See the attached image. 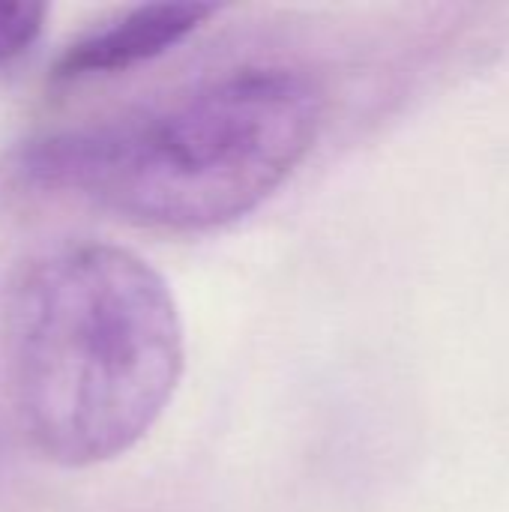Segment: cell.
<instances>
[{
  "instance_id": "obj_1",
  "label": "cell",
  "mask_w": 509,
  "mask_h": 512,
  "mask_svg": "<svg viewBox=\"0 0 509 512\" xmlns=\"http://www.w3.org/2000/svg\"><path fill=\"white\" fill-rule=\"evenodd\" d=\"M0 360L24 441L60 468H93L141 444L168 411L186 330L165 276L141 255L66 243L9 282Z\"/></svg>"
},
{
  "instance_id": "obj_2",
  "label": "cell",
  "mask_w": 509,
  "mask_h": 512,
  "mask_svg": "<svg viewBox=\"0 0 509 512\" xmlns=\"http://www.w3.org/2000/svg\"><path fill=\"white\" fill-rule=\"evenodd\" d=\"M324 96L288 66H243L120 117L45 132L6 180L144 228L210 231L258 210L318 141Z\"/></svg>"
},
{
  "instance_id": "obj_3",
  "label": "cell",
  "mask_w": 509,
  "mask_h": 512,
  "mask_svg": "<svg viewBox=\"0 0 509 512\" xmlns=\"http://www.w3.org/2000/svg\"><path fill=\"white\" fill-rule=\"evenodd\" d=\"M219 15L216 3H144L69 42L54 60L57 81L117 75L168 54Z\"/></svg>"
},
{
  "instance_id": "obj_4",
  "label": "cell",
  "mask_w": 509,
  "mask_h": 512,
  "mask_svg": "<svg viewBox=\"0 0 509 512\" xmlns=\"http://www.w3.org/2000/svg\"><path fill=\"white\" fill-rule=\"evenodd\" d=\"M48 18L45 3L0 0V66L21 57L42 33Z\"/></svg>"
}]
</instances>
